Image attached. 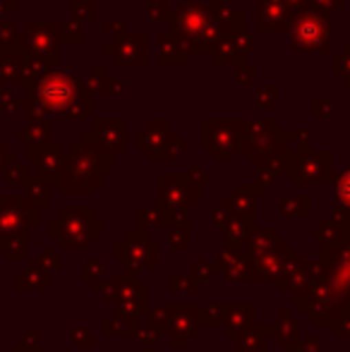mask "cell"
<instances>
[{
	"instance_id": "5",
	"label": "cell",
	"mask_w": 350,
	"mask_h": 352,
	"mask_svg": "<svg viewBox=\"0 0 350 352\" xmlns=\"http://www.w3.org/2000/svg\"><path fill=\"white\" fill-rule=\"evenodd\" d=\"M3 14H8V8H5V5L0 3V17H3Z\"/></svg>"
},
{
	"instance_id": "3",
	"label": "cell",
	"mask_w": 350,
	"mask_h": 352,
	"mask_svg": "<svg viewBox=\"0 0 350 352\" xmlns=\"http://www.w3.org/2000/svg\"><path fill=\"white\" fill-rule=\"evenodd\" d=\"M24 101H19L17 96H14L12 91H10V89H0V108H3L5 113H8V116H12L14 111H17L19 106H22Z\"/></svg>"
},
{
	"instance_id": "2",
	"label": "cell",
	"mask_w": 350,
	"mask_h": 352,
	"mask_svg": "<svg viewBox=\"0 0 350 352\" xmlns=\"http://www.w3.org/2000/svg\"><path fill=\"white\" fill-rule=\"evenodd\" d=\"M56 27L43 22H29V36H27V56L32 60L48 65L56 60Z\"/></svg>"
},
{
	"instance_id": "1",
	"label": "cell",
	"mask_w": 350,
	"mask_h": 352,
	"mask_svg": "<svg viewBox=\"0 0 350 352\" xmlns=\"http://www.w3.org/2000/svg\"><path fill=\"white\" fill-rule=\"evenodd\" d=\"M77 98V87L72 82V77H67L65 72L56 70L48 72L43 77H39L36 82L29 87V98L27 101H36L41 108L48 111H63Z\"/></svg>"
},
{
	"instance_id": "4",
	"label": "cell",
	"mask_w": 350,
	"mask_h": 352,
	"mask_svg": "<svg viewBox=\"0 0 350 352\" xmlns=\"http://www.w3.org/2000/svg\"><path fill=\"white\" fill-rule=\"evenodd\" d=\"M341 195L346 197V199L350 201V177H348L346 182H343V187H341Z\"/></svg>"
},
{
	"instance_id": "7",
	"label": "cell",
	"mask_w": 350,
	"mask_h": 352,
	"mask_svg": "<svg viewBox=\"0 0 350 352\" xmlns=\"http://www.w3.org/2000/svg\"><path fill=\"white\" fill-rule=\"evenodd\" d=\"M5 87V82H3V77H0V89H3Z\"/></svg>"
},
{
	"instance_id": "6",
	"label": "cell",
	"mask_w": 350,
	"mask_h": 352,
	"mask_svg": "<svg viewBox=\"0 0 350 352\" xmlns=\"http://www.w3.org/2000/svg\"><path fill=\"white\" fill-rule=\"evenodd\" d=\"M3 148H5V144H3V142H0V156H3Z\"/></svg>"
}]
</instances>
